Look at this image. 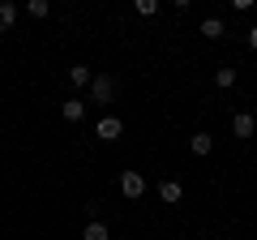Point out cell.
Listing matches in <instances>:
<instances>
[{
    "mask_svg": "<svg viewBox=\"0 0 257 240\" xmlns=\"http://www.w3.org/2000/svg\"><path fill=\"white\" fill-rule=\"evenodd\" d=\"M60 116H64V120H82V116H86V103H82V99H69V103L60 107Z\"/></svg>",
    "mask_w": 257,
    "mask_h": 240,
    "instance_id": "cell-7",
    "label": "cell"
},
{
    "mask_svg": "<svg viewBox=\"0 0 257 240\" xmlns=\"http://www.w3.org/2000/svg\"><path fill=\"white\" fill-rule=\"evenodd\" d=\"M189 146H193V155H210V150H214V138H210V133H193Z\"/></svg>",
    "mask_w": 257,
    "mask_h": 240,
    "instance_id": "cell-5",
    "label": "cell"
},
{
    "mask_svg": "<svg viewBox=\"0 0 257 240\" xmlns=\"http://www.w3.org/2000/svg\"><path fill=\"white\" fill-rule=\"evenodd\" d=\"M202 35H206V39H219V35H223V22H219V18H206V22H202Z\"/></svg>",
    "mask_w": 257,
    "mask_h": 240,
    "instance_id": "cell-11",
    "label": "cell"
},
{
    "mask_svg": "<svg viewBox=\"0 0 257 240\" xmlns=\"http://www.w3.org/2000/svg\"><path fill=\"white\" fill-rule=\"evenodd\" d=\"M231 129H236V138H253L257 125H253V116H248V111H240V116L231 120Z\"/></svg>",
    "mask_w": 257,
    "mask_h": 240,
    "instance_id": "cell-4",
    "label": "cell"
},
{
    "mask_svg": "<svg viewBox=\"0 0 257 240\" xmlns=\"http://www.w3.org/2000/svg\"><path fill=\"white\" fill-rule=\"evenodd\" d=\"M82 240H111V231H107V223H86Z\"/></svg>",
    "mask_w": 257,
    "mask_h": 240,
    "instance_id": "cell-8",
    "label": "cell"
},
{
    "mask_svg": "<svg viewBox=\"0 0 257 240\" xmlns=\"http://www.w3.org/2000/svg\"><path fill=\"white\" fill-rule=\"evenodd\" d=\"M133 9H138L142 18H150V13H159V0H138V5H133Z\"/></svg>",
    "mask_w": 257,
    "mask_h": 240,
    "instance_id": "cell-14",
    "label": "cell"
},
{
    "mask_svg": "<svg viewBox=\"0 0 257 240\" xmlns=\"http://www.w3.org/2000/svg\"><path fill=\"white\" fill-rule=\"evenodd\" d=\"M47 9H52L47 0H30V5H26V13H30V18H47Z\"/></svg>",
    "mask_w": 257,
    "mask_h": 240,
    "instance_id": "cell-13",
    "label": "cell"
},
{
    "mask_svg": "<svg viewBox=\"0 0 257 240\" xmlns=\"http://www.w3.org/2000/svg\"><path fill=\"white\" fill-rule=\"evenodd\" d=\"M248 43H253V47H257V26H253V30H248Z\"/></svg>",
    "mask_w": 257,
    "mask_h": 240,
    "instance_id": "cell-15",
    "label": "cell"
},
{
    "mask_svg": "<svg viewBox=\"0 0 257 240\" xmlns=\"http://www.w3.org/2000/svg\"><path fill=\"white\" fill-rule=\"evenodd\" d=\"M214 86H223V90L236 86V69H219V73H214Z\"/></svg>",
    "mask_w": 257,
    "mask_h": 240,
    "instance_id": "cell-12",
    "label": "cell"
},
{
    "mask_svg": "<svg viewBox=\"0 0 257 240\" xmlns=\"http://www.w3.org/2000/svg\"><path fill=\"white\" fill-rule=\"evenodd\" d=\"M159 197H163L167 206H172V202H180V180H163V185H159Z\"/></svg>",
    "mask_w": 257,
    "mask_h": 240,
    "instance_id": "cell-6",
    "label": "cell"
},
{
    "mask_svg": "<svg viewBox=\"0 0 257 240\" xmlns=\"http://www.w3.org/2000/svg\"><path fill=\"white\" fill-rule=\"evenodd\" d=\"M120 133H124V125H120L116 116H103V120H99V138H103V142H116Z\"/></svg>",
    "mask_w": 257,
    "mask_h": 240,
    "instance_id": "cell-3",
    "label": "cell"
},
{
    "mask_svg": "<svg viewBox=\"0 0 257 240\" xmlns=\"http://www.w3.org/2000/svg\"><path fill=\"white\" fill-rule=\"evenodd\" d=\"M69 82H73V86H90V69H86V65H73V69H69Z\"/></svg>",
    "mask_w": 257,
    "mask_h": 240,
    "instance_id": "cell-9",
    "label": "cell"
},
{
    "mask_svg": "<svg viewBox=\"0 0 257 240\" xmlns=\"http://www.w3.org/2000/svg\"><path fill=\"white\" fill-rule=\"evenodd\" d=\"M90 94H94V103H107L116 94V82L111 77H90Z\"/></svg>",
    "mask_w": 257,
    "mask_h": 240,
    "instance_id": "cell-2",
    "label": "cell"
},
{
    "mask_svg": "<svg viewBox=\"0 0 257 240\" xmlns=\"http://www.w3.org/2000/svg\"><path fill=\"white\" fill-rule=\"evenodd\" d=\"M18 22V5H0V30H9Z\"/></svg>",
    "mask_w": 257,
    "mask_h": 240,
    "instance_id": "cell-10",
    "label": "cell"
},
{
    "mask_svg": "<svg viewBox=\"0 0 257 240\" xmlns=\"http://www.w3.org/2000/svg\"><path fill=\"white\" fill-rule=\"evenodd\" d=\"M120 193H124V197H142V193H146V176H142V172H124V176H120Z\"/></svg>",
    "mask_w": 257,
    "mask_h": 240,
    "instance_id": "cell-1",
    "label": "cell"
}]
</instances>
